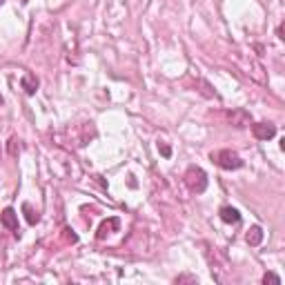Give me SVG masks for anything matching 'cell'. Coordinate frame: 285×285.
<instances>
[{"instance_id":"obj_6","label":"cell","mask_w":285,"mask_h":285,"mask_svg":"<svg viewBox=\"0 0 285 285\" xmlns=\"http://www.w3.org/2000/svg\"><path fill=\"white\" fill-rule=\"evenodd\" d=\"M218 216H221V221L223 223H229V225H236V223L241 221V214H239V210H234V208H221V212H218Z\"/></svg>"},{"instance_id":"obj_2","label":"cell","mask_w":285,"mask_h":285,"mask_svg":"<svg viewBox=\"0 0 285 285\" xmlns=\"http://www.w3.org/2000/svg\"><path fill=\"white\" fill-rule=\"evenodd\" d=\"M185 185L190 187L192 192L203 194L205 190H208V174H205L201 167H196V165L187 167V172H185Z\"/></svg>"},{"instance_id":"obj_9","label":"cell","mask_w":285,"mask_h":285,"mask_svg":"<svg viewBox=\"0 0 285 285\" xmlns=\"http://www.w3.org/2000/svg\"><path fill=\"white\" fill-rule=\"evenodd\" d=\"M20 83H22V89H25V92H27L29 96L36 94V89H38V78L32 76V74H25Z\"/></svg>"},{"instance_id":"obj_15","label":"cell","mask_w":285,"mask_h":285,"mask_svg":"<svg viewBox=\"0 0 285 285\" xmlns=\"http://www.w3.org/2000/svg\"><path fill=\"white\" fill-rule=\"evenodd\" d=\"M0 154H3V145H0Z\"/></svg>"},{"instance_id":"obj_4","label":"cell","mask_w":285,"mask_h":285,"mask_svg":"<svg viewBox=\"0 0 285 285\" xmlns=\"http://www.w3.org/2000/svg\"><path fill=\"white\" fill-rule=\"evenodd\" d=\"M0 223H3L7 229H11L16 236H20V234H18V232H20V229H18V214H16L14 208L3 210V214H0Z\"/></svg>"},{"instance_id":"obj_1","label":"cell","mask_w":285,"mask_h":285,"mask_svg":"<svg viewBox=\"0 0 285 285\" xmlns=\"http://www.w3.org/2000/svg\"><path fill=\"white\" fill-rule=\"evenodd\" d=\"M212 161L216 163L221 169H241L243 167V159L232 149H218L212 151Z\"/></svg>"},{"instance_id":"obj_7","label":"cell","mask_w":285,"mask_h":285,"mask_svg":"<svg viewBox=\"0 0 285 285\" xmlns=\"http://www.w3.org/2000/svg\"><path fill=\"white\" fill-rule=\"evenodd\" d=\"M118 225H120L118 218H107V221H102V223H100L98 234H96V236H98V239H105V236H107L109 232H112V229H118Z\"/></svg>"},{"instance_id":"obj_11","label":"cell","mask_w":285,"mask_h":285,"mask_svg":"<svg viewBox=\"0 0 285 285\" xmlns=\"http://www.w3.org/2000/svg\"><path fill=\"white\" fill-rule=\"evenodd\" d=\"M22 210L27 212V221L32 223V225H36V223H38V214H36V212H34L32 208H29V205H25V208H22Z\"/></svg>"},{"instance_id":"obj_3","label":"cell","mask_w":285,"mask_h":285,"mask_svg":"<svg viewBox=\"0 0 285 285\" xmlns=\"http://www.w3.org/2000/svg\"><path fill=\"white\" fill-rule=\"evenodd\" d=\"M252 134L258 138V141H270V138H274L276 134V127L272 123H256L252 125Z\"/></svg>"},{"instance_id":"obj_8","label":"cell","mask_w":285,"mask_h":285,"mask_svg":"<svg viewBox=\"0 0 285 285\" xmlns=\"http://www.w3.org/2000/svg\"><path fill=\"white\" fill-rule=\"evenodd\" d=\"M245 241H247L250 245H258L261 241H263V229H261L258 225L250 227V229H247V234H245Z\"/></svg>"},{"instance_id":"obj_12","label":"cell","mask_w":285,"mask_h":285,"mask_svg":"<svg viewBox=\"0 0 285 285\" xmlns=\"http://www.w3.org/2000/svg\"><path fill=\"white\" fill-rule=\"evenodd\" d=\"M263 283H274V285H281V278H278L276 274H272V272H268V274L263 276Z\"/></svg>"},{"instance_id":"obj_5","label":"cell","mask_w":285,"mask_h":285,"mask_svg":"<svg viewBox=\"0 0 285 285\" xmlns=\"http://www.w3.org/2000/svg\"><path fill=\"white\" fill-rule=\"evenodd\" d=\"M229 123H232L234 127H250L252 116H250V112H245V109H234V112H229Z\"/></svg>"},{"instance_id":"obj_13","label":"cell","mask_w":285,"mask_h":285,"mask_svg":"<svg viewBox=\"0 0 285 285\" xmlns=\"http://www.w3.org/2000/svg\"><path fill=\"white\" fill-rule=\"evenodd\" d=\"M159 151H161L163 156H172V149H169L165 143H159Z\"/></svg>"},{"instance_id":"obj_10","label":"cell","mask_w":285,"mask_h":285,"mask_svg":"<svg viewBox=\"0 0 285 285\" xmlns=\"http://www.w3.org/2000/svg\"><path fill=\"white\" fill-rule=\"evenodd\" d=\"M9 154L14 156V159H16L18 154H20V141H18L16 136H14V138H11V141H9Z\"/></svg>"},{"instance_id":"obj_14","label":"cell","mask_w":285,"mask_h":285,"mask_svg":"<svg viewBox=\"0 0 285 285\" xmlns=\"http://www.w3.org/2000/svg\"><path fill=\"white\" fill-rule=\"evenodd\" d=\"M0 105H3V96H0Z\"/></svg>"},{"instance_id":"obj_16","label":"cell","mask_w":285,"mask_h":285,"mask_svg":"<svg viewBox=\"0 0 285 285\" xmlns=\"http://www.w3.org/2000/svg\"><path fill=\"white\" fill-rule=\"evenodd\" d=\"M3 3H5V0H0V5H3Z\"/></svg>"}]
</instances>
